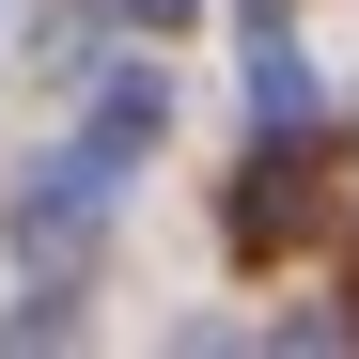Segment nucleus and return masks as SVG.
Listing matches in <instances>:
<instances>
[{
  "label": "nucleus",
  "mask_w": 359,
  "mask_h": 359,
  "mask_svg": "<svg viewBox=\"0 0 359 359\" xmlns=\"http://www.w3.org/2000/svg\"><path fill=\"white\" fill-rule=\"evenodd\" d=\"M109 203H126V156H109V141H63V156H32V188H16V250L63 281L94 234H109Z\"/></svg>",
  "instance_id": "obj_1"
},
{
  "label": "nucleus",
  "mask_w": 359,
  "mask_h": 359,
  "mask_svg": "<svg viewBox=\"0 0 359 359\" xmlns=\"http://www.w3.org/2000/svg\"><path fill=\"white\" fill-rule=\"evenodd\" d=\"M313 219H328V188H313V172H297V156H250V188L219 203V234H234V250H250V266H266V250H297V234H313Z\"/></svg>",
  "instance_id": "obj_2"
},
{
  "label": "nucleus",
  "mask_w": 359,
  "mask_h": 359,
  "mask_svg": "<svg viewBox=\"0 0 359 359\" xmlns=\"http://www.w3.org/2000/svg\"><path fill=\"white\" fill-rule=\"evenodd\" d=\"M156 126H172V94H156V63H126V79H94V141H109V156H141Z\"/></svg>",
  "instance_id": "obj_3"
},
{
  "label": "nucleus",
  "mask_w": 359,
  "mask_h": 359,
  "mask_svg": "<svg viewBox=\"0 0 359 359\" xmlns=\"http://www.w3.org/2000/svg\"><path fill=\"white\" fill-rule=\"evenodd\" d=\"M250 109H266V141H297L313 126V63L297 47H250Z\"/></svg>",
  "instance_id": "obj_4"
},
{
  "label": "nucleus",
  "mask_w": 359,
  "mask_h": 359,
  "mask_svg": "<svg viewBox=\"0 0 359 359\" xmlns=\"http://www.w3.org/2000/svg\"><path fill=\"white\" fill-rule=\"evenodd\" d=\"M109 16H126V32H188L203 0H109Z\"/></svg>",
  "instance_id": "obj_5"
}]
</instances>
